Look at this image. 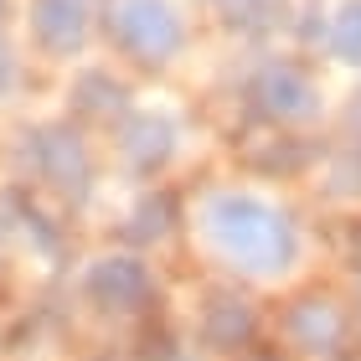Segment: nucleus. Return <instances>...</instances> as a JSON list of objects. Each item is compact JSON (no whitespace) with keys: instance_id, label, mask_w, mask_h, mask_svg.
<instances>
[{"instance_id":"f257e3e1","label":"nucleus","mask_w":361,"mask_h":361,"mask_svg":"<svg viewBox=\"0 0 361 361\" xmlns=\"http://www.w3.org/2000/svg\"><path fill=\"white\" fill-rule=\"evenodd\" d=\"M93 289H98V294H109L114 305H129V300H140L145 279H140V269H129V264H114V269H98Z\"/></svg>"}]
</instances>
